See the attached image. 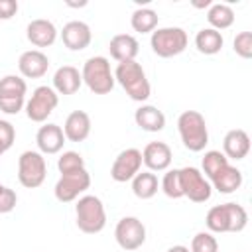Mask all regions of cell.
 I'll return each mask as SVG.
<instances>
[{"instance_id":"obj_1","label":"cell","mask_w":252,"mask_h":252,"mask_svg":"<svg viewBox=\"0 0 252 252\" xmlns=\"http://www.w3.org/2000/svg\"><path fill=\"white\" fill-rule=\"evenodd\" d=\"M205 224L209 232H240L248 224V213L242 205L238 203H224V205H215L209 209L205 217Z\"/></svg>"},{"instance_id":"obj_2","label":"cell","mask_w":252,"mask_h":252,"mask_svg":"<svg viewBox=\"0 0 252 252\" xmlns=\"http://www.w3.org/2000/svg\"><path fill=\"white\" fill-rule=\"evenodd\" d=\"M114 81L136 102H144L152 94V87H150V81L146 77V71L138 61L118 63L116 69H114Z\"/></svg>"},{"instance_id":"obj_3","label":"cell","mask_w":252,"mask_h":252,"mask_svg":"<svg viewBox=\"0 0 252 252\" xmlns=\"http://www.w3.org/2000/svg\"><path fill=\"white\" fill-rule=\"evenodd\" d=\"M177 132L189 152H203L209 144L207 120L199 110H185L177 118Z\"/></svg>"},{"instance_id":"obj_4","label":"cell","mask_w":252,"mask_h":252,"mask_svg":"<svg viewBox=\"0 0 252 252\" xmlns=\"http://www.w3.org/2000/svg\"><path fill=\"white\" fill-rule=\"evenodd\" d=\"M77 226L85 234H96L106 226V211L96 195H83L75 205Z\"/></svg>"},{"instance_id":"obj_5","label":"cell","mask_w":252,"mask_h":252,"mask_svg":"<svg viewBox=\"0 0 252 252\" xmlns=\"http://www.w3.org/2000/svg\"><path fill=\"white\" fill-rule=\"evenodd\" d=\"M83 83L94 94H108L114 89V73L110 71V61L102 55L89 57L81 71Z\"/></svg>"},{"instance_id":"obj_6","label":"cell","mask_w":252,"mask_h":252,"mask_svg":"<svg viewBox=\"0 0 252 252\" xmlns=\"http://www.w3.org/2000/svg\"><path fill=\"white\" fill-rule=\"evenodd\" d=\"M187 43H189L187 32L183 28H177V26L156 28L152 32V37H150L152 51L158 57H163V59H169V57H175V55L183 53Z\"/></svg>"},{"instance_id":"obj_7","label":"cell","mask_w":252,"mask_h":252,"mask_svg":"<svg viewBox=\"0 0 252 252\" xmlns=\"http://www.w3.org/2000/svg\"><path fill=\"white\" fill-rule=\"evenodd\" d=\"M47 175V161L43 154L26 150L18 158V181L26 189H35L45 181Z\"/></svg>"},{"instance_id":"obj_8","label":"cell","mask_w":252,"mask_h":252,"mask_svg":"<svg viewBox=\"0 0 252 252\" xmlns=\"http://www.w3.org/2000/svg\"><path fill=\"white\" fill-rule=\"evenodd\" d=\"M57 104H59V94L53 91V87L41 85L33 89L30 100H26L24 110L32 122H45L51 116V112L57 108Z\"/></svg>"},{"instance_id":"obj_9","label":"cell","mask_w":252,"mask_h":252,"mask_svg":"<svg viewBox=\"0 0 252 252\" xmlns=\"http://www.w3.org/2000/svg\"><path fill=\"white\" fill-rule=\"evenodd\" d=\"M91 187V175L87 169H79V171H71V173H63L55 187V199L59 203H71L75 199H79L87 189Z\"/></svg>"},{"instance_id":"obj_10","label":"cell","mask_w":252,"mask_h":252,"mask_svg":"<svg viewBox=\"0 0 252 252\" xmlns=\"http://www.w3.org/2000/svg\"><path fill=\"white\" fill-rule=\"evenodd\" d=\"M181 175V189H183V197H187L193 203H205L211 199L213 195V187L209 183V179L201 173V169L187 165L179 169Z\"/></svg>"},{"instance_id":"obj_11","label":"cell","mask_w":252,"mask_h":252,"mask_svg":"<svg viewBox=\"0 0 252 252\" xmlns=\"http://www.w3.org/2000/svg\"><path fill=\"white\" fill-rule=\"evenodd\" d=\"M114 238L122 250H138L146 242V226L138 217H122L116 222Z\"/></svg>"},{"instance_id":"obj_12","label":"cell","mask_w":252,"mask_h":252,"mask_svg":"<svg viewBox=\"0 0 252 252\" xmlns=\"http://www.w3.org/2000/svg\"><path fill=\"white\" fill-rule=\"evenodd\" d=\"M140 169H142V152L136 148H126L114 158L110 165V177L116 183H126L132 181L134 175L140 173Z\"/></svg>"},{"instance_id":"obj_13","label":"cell","mask_w":252,"mask_h":252,"mask_svg":"<svg viewBox=\"0 0 252 252\" xmlns=\"http://www.w3.org/2000/svg\"><path fill=\"white\" fill-rule=\"evenodd\" d=\"M61 39L63 45L71 51H83L91 45L93 39V32L89 28V24L81 22V20H71L63 26L61 30Z\"/></svg>"},{"instance_id":"obj_14","label":"cell","mask_w":252,"mask_h":252,"mask_svg":"<svg viewBox=\"0 0 252 252\" xmlns=\"http://www.w3.org/2000/svg\"><path fill=\"white\" fill-rule=\"evenodd\" d=\"M171 148L165 142H150L142 150V163L148 167V171H167L171 165Z\"/></svg>"},{"instance_id":"obj_15","label":"cell","mask_w":252,"mask_h":252,"mask_svg":"<svg viewBox=\"0 0 252 252\" xmlns=\"http://www.w3.org/2000/svg\"><path fill=\"white\" fill-rule=\"evenodd\" d=\"M18 69L26 79H39L49 69V57L41 49H28L20 55Z\"/></svg>"},{"instance_id":"obj_16","label":"cell","mask_w":252,"mask_h":252,"mask_svg":"<svg viewBox=\"0 0 252 252\" xmlns=\"http://www.w3.org/2000/svg\"><path fill=\"white\" fill-rule=\"evenodd\" d=\"M26 37L35 47H49L57 39V28L45 18H35L26 28Z\"/></svg>"},{"instance_id":"obj_17","label":"cell","mask_w":252,"mask_h":252,"mask_svg":"<svg viewBox=\"0 0 252 252\" xmlns=\"http://www.w3.org/2000/svg\"><path fill=\"white\" fill-rule=\"evenodd\" d=\"M35 144L39 148V154H59L65 144L63 128L57 124H43L35 134Z\"/></svg>"},{"instance_id":"obj_18","label":"cell","mask_w":252,"mask_h":252,"mask_svg":"<svg viewBox=\"0 0 252 252\" xmlns=\"http://www.w3.org/2000/svg\"><path fill=\"white\" fill-rule=\"evenodd\" d=\"M250 152V136L242 128L228 130L222 140V154L226 159H244Z\"/></svg>"},{"instance_id":"obj_19","label":"cell","mask_w":252,"mask_h":252,"mask_svg":"<svg viewBox=\"0 0 252 252\" xmlns=\"http://www.w3.org/2000/svg\"><path fill=\"white\" fill-rule=\"evenodd\" d=\"M108 51H110V57L118 63L136 61V55L140 51V43L130 33H118L108 41Z\"/></svg>"},{"instance_id":"obj_20","label":"cell","mask_w":252,"mask_h":252,"mask_svg":"<svg viewBox=\"0 0 252 252\" xmlns=\"http://www.w3.org/2000/svg\"><path fill=\"white\" fill-rule=\"evenodd\" d=\"M83 85V77H81V71L73 65H63L55 71L53 75V91L57 94H75Z\"/></svg>"},{"instance_id":"obj_21","label":"cell","mask_w":252,"mask_h":252,"mask_svg":"<svg viewBox=\"0 0 252 252\" xmlns=\"http://www.w3.org/2000/svg\"><path fill=\"white\" fill-rule=\"evenodd\" d=\"M63 134L69 142H85L91 134V116L85 110H73L65 118Z\"/></svg>"},{"instance_id":"obj_22","label":"cell","mask_w":252,"mask_h":252,"mask_svg":"<svg viewBox=\"0 0 252 252\" xmlns=\"http://www.w3.org/2000/svg\"><path fill=\"white\" fill-rule=\"evenodd\" d=\"M134 122L146 132H161L165 128V114L152 104H142L134 112Z\"/></svg>"},{"instance_id":"obj_23","label":"cell","mask_w":252,"mask_h":252,"mask_svg":"<svg viewBox=\"0 0 252 252\" xmlns=\"http://www.w3.org/2000/svg\"><path fill=\"white\" fill-rule=\"evenodd\" d=\"M242 171L238 169V167H234V165H224L209 183H211V187L213 189H217L219 193H224V195H230V193H234V191H238L240 189V185H242Z\"/></svg>"},{"instance_id":"obj_24","label":"cell","mask_w":252,"mask_h":252,"mask_svg":"<svg viewBox=\"0 0 252 252\" xmlns=\"http://www.w3.org/2000/svg\"><path fill=\"white\" fill-rule=\"evenodd\" d=\"M222 45H224L222 33L213 30V28H203L195 35V47L203 55H215V53H219L222 49Z\"/></svg>"},{"instance_id":"obj_25","label":"cell","mask_w":252,"mask_h":252,"mask_svg":"<svg viewBox=\"0 0 252 252\" xmlns=\"http://www.w3.org/2000/svg\"><path fill=\"white\" fill-rule=\"evenodd\" d=\"M158 189H159V181L152 171H140L132 179V193L142 201L152 199L158 193Z\"/></svg>"},{"instance_id":"obj_26","label":"cell","mask_w":252,"mask_h":252,"mask_svg":"<svg viewBox=\"0 0 252 252\" xmlns=\"http://www.w3.org/2000/svg\"><path fill=\"white\" fill-rule=\"evenodd\" d=\"M207 22L213 30L220 32V30H226L234 24V10L228 6V4H211L209 6V12H207Z\"/></svg>"},{"instance_id":"obj_27","label":"cell","mask_w":252,"mask_h":252,"mask_svg":"<svg viewBox=\"0 0 252 252\" xmlns=\"http://www.w3.org/2000/svg\"><path fill=\"white\" fill-rule=\"evenodd\" d=\"M130 26L138 33H152L158 28V12L152 8H136L130 16Z\"/></svg>"},{"instance_id":"obj_28","label":"cell","mask_w":252,"mask_h":252,"mask_svg":"<svg viewBox=\"0 0 252 252\" xmlns=\"http://www.w3.org/2000/svg\"><path fill=\"white\" fill-rule=\"evenodd\" d=\"M224 165H228L226 156H224L222 152H219V150H209V152H205V156H203V159H201V167H203L201 173L211 181Z\"/></svg>"},{"instance_id":"obj_29","label":"cell","mask_w":252,"mask_h":252,"mask_svg":"<svg viewBox=\"0 0 252 252\" xmlns=\"http://www.w3.org/2000/svg\"><path fill=\"white\" fill-rule=\"evenodd\" d=\"M28 85L18 75H6L0 79V96H26Z\"/></svg>"},{"instance_id":"obj_30","label":"cell","mask_w":252,"mask_h":252,"mask_svg":"<svg viewBox=\"0 0 252 252\" xmlns=\"http://www.w3.org/2000/svg\"><path fill=\"white\" fill-rule=\"evenodd\" d=\"M161 191L169 197V199H181L183 197V189H181V175L179 169H167L161 183H159Z\"/></svg>"},{"instance_id":"obj_31","label":"cell","mask_w":252,"mask_h":252,"mask_svg":"<svg viewBox=\"0 0 252 252\" xmlns=\"http://www.w3.org/2000/svg\"><path fill=\"white\" fill-rule=\"evenodd\" d=\"M57 169H59L61 175H63V173H71V171L85 169V159H83V156H81L79 152H73V150L63 152L61 158L57 159Z\"/></svg>"},{"instance_id":"obj_32","label":"cell","mask_w":252,"mask_h":252,"mask_svg":"<svg viewBox=\"0 0 252 252\" xmlns=\"http://www.w3.org/2000/svg\"><path fill=\"white\" fill-rule=\"evenodd\" d=\"M191 252H219V242L213 232H197L191 240Z\"/></svg>"},{"instance_id":"obj_33","label":"cell","mask_w":252,"mask_h":252,"mask_svg":"<svg viewBox=\"0 0 252 252\" xmlns=\"http://www.w3.org/2000/svg\"><path fill=\"white\" fill-rule=\"evenodd\" d=\"M232 49L238 57L242 59H250L252 57V32H240L236 33L234 41H232Z\"/></svg>"},{"instance_id":"obj_34","label":"cell","mask_w":252,"mask_h":252,"mask_svg":"<svg viewBox=\"0 0 252 252\" xmlns=\"http://www.w3.org/2000/svg\"><path fill=\"white\" fill-rule=\"evenodd\" d=\"M16 140V128L8 120H0V156H4Z\"/></svg>"},{"instance_id":"obj_35","label":"cell","mask_w":252,"mask_h":252,"mask_svg":"<svg viewBox=\"0 0 252 252\" xmlns=\"http://www.w3.org/2000/svg\"><path fill=\"white\" fill-rule=\"evenodd\" d=\"M26 106V96H0V110L4 114H18Z\"/></svg>"},{"instance_id":"obj_36","label":"cell","mask_w":252,"mask_h":252,"mask_svg":"<svg viewBox=\"0 0 252 252\" xmlns=\"http://www.w3.org/2000/svg\"><path fill=\"white\" fill-rule=\"evenodd\" d=\"M16 205H18V195H16V191L10 189V187H4L2 193H0V213H2V215H4V213H10V211H14Z\"/></svg>"},{"instance_id":"obj_37","label":"cell","mask_w":252,"mask_h":252,"mask_svg":"<svg viewBox=\"0 0 252 252\" xmlns=\"http://www.w3.org/2000/svg\"><path fill=\"white\" fill-rule=\"evenodd\" d=\"M18 12V2L16 0H0V20H10Z\"/></svg>"},{"instance_id":"obj_38","label":"cell","mask_w":252,"mask_h":252,"mask_svg":"<svg viewBox=\"0 0 252 252\" xmlns=\"http://www.w3.org/2000/svg\"><path fill=\"white\" fill-rule=\"evenodd\" d=\"M167 252H191V250L187 246H183V244H175V246H169Z\"/></svg>"},{"instance_id":"obj_39","label":"cell","mask_w":252,"mask_h":252,"mask_svg":"<svg viewBox=\"0 0 252 252\" xmlns=\"http://www.w3.org/2000/svg\"><path fill=\"white\" fill-rule=\"evenodd\" d=\"M4 187H6V185H2V183H0V193H2V189H4Z\"/></svg>"}]
</instances>
